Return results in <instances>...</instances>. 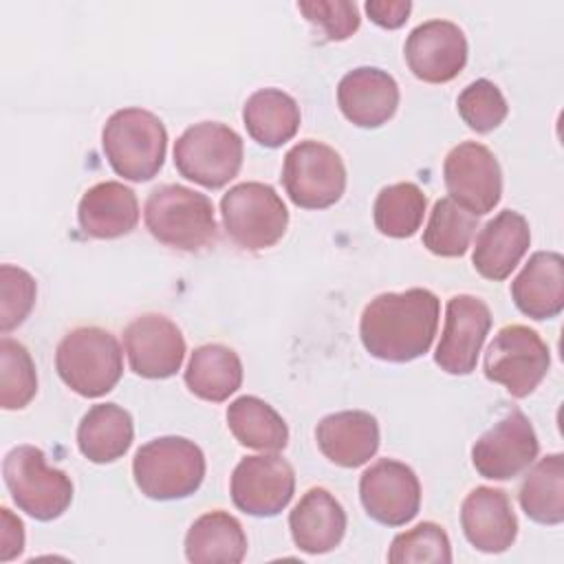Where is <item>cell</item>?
<instances>
[{"mask_svg": "<svg viewBox=\"0 0 564 564\" xmlns=\"http://www.w3.org/2000/svg\"><path fill=\"white\" fill-rule=\"evenodd\" d=\"M518 500L527 518L538 524H560L564 520V456L540 458L524 476Z\"/></svg>", "mask_w": 564, "mask_h": 564, "instance_id": "30", "label": "cell"}, {"mask_svg": "<svg viewBox=\"0 0 564 564\" xmlns=\"http://www.w3.org/2000/svg\"><path fill=\"white\" fill-rule=\"evenodd\" d=\"M2 476L15 507L40 522L59 518L73 502L70 476L51 467L35 445L13 447L4 456Z\"/></svg>", "mask_w": 564, "mask_h": 564, "instance_id": "6", "label": "cell"}, {"mask_svg": "<svg viewBox=\"0 0 564 564\" xmlns=\"http://www.w3.org/2000/svg\"><path fill=\"white\" fill-rule=\"evenodd\" d=\"M438 315L441 302L427 289L381 293L366 304L359 319V337L372 357L405 364L430 350Z\"/></svg>", "mask_w": 564, "mask_h": 564, "instance_id": "1", "label": "cell"}, {"mask_svg": "<svg viewBox=\"0 0 564 564\" xmlns=\"http://www.w3.org/2000/svg\"><path fill=\"white\" fill-rule=\"evenodd\" d=\"M337 104L350 123L359 128H379L397 112L399 86L388 70L359 66L339 79Z\"/></svg>", "mask_w": 564, "mask_h": 564, "instance_id": "18", "label": "cell"}, {"mask_svg": "<svg viewBox=\"0 0 564 564\" xmlns=\"http://www.w3.org/2000/svg\"><path fill=\"white\" fill-rule=\"evenodd\" d=\"M427 198L414 183H394L383 187L372 205V218L379 234L388 238H410L423 223Z\"/></svg>", "mask_w": 564, "mask_h": 564, "instance_id": "32", "label": "cell"}, {"mask_svg": "<svg viewBox=\"0 0 564 564\" xmlns=\"http://www.w3.org/2000/svg\"><path fill=\"white\" fill-rule=\"evenodd\" d=\"M37 284L33 275L20 267H0V330L7 335L18 328L35 306Z\"/></svg>", "mask_w": 564, "mask_h": 564, "instance_id": "36", "label": "cell"}, {"mask_svg": "<svg viewBox=\"0 0 564 564\" xmlns=\"http://www.w3.org/2000/svg\"><path fill=\"white\" fill-rule=\"evenodd\" d=\"M139 491L152 500H181L198 491L205 478V454L185 436H159L132 458Z\"/></svg>", "mask_w": 564, "mask_h": 564, "instance_id": "5", "label": "cell"}, {"mask_svg": "<svg viewBox=\"0 0 564 564\" xmlns=\"http://www.w3.org/2000/svg\"><path fill=\"white\" fill-rule=\"evenodd\" d=\"M359 498L375 522L403 527L419 513L421 482L405 463L381 458L361 474Z\"/></svg>", "mask_w": 564, "mask_h": 564, "instance_id": "14", "label": "cell"}, {"mask_svg": "<svg viewBox=\"0 0 564 564\" xmlns=\"http://www.w3.org/2000/svg\"><path fill=\"white\" fill-rule=\"evenodd\" d=\"M460 527L467 542L482 553H505L518 535V518L502 489L476 487L460 507Z\"/></svg>", "mask_w": 564, "mask_h": 564, "instance_id": "19", "label": "cell"}, {"mask_svg": "<svg viewBox=\"0 0 564 564\" xmlns=\"http://www.w3.org/2000/svg\"><path fill=\"white\" fill-rule=\"evenodd\" d=\"M346 524L344 507L324 487L308 489L289 513L293 544L308 555H322L339 546Z\"/></svg>", "mask_w": 564, "mask_h": 564, "instance_id": "22", "label": "cell"}, {"mask_svg": "<svg viewBox=\"0 0 564 564\" xmlns=\"http://www.w3.org/2000/svg\"><path fill=\"white\" fill-rule=\"evenodd\" d=\"M551 355L546 341L524 324L500 328L485 352V377L516 397H529L546 377Z\"/></svg>", "mask_w": 564, "mask_h": 564, "instance_id": "9", "label": "cell"}, {"mask_svg": "<svg viewBox=\"0 0 564 564\" xmlns=\"http://www.w3.org/2000/svg\"><path fill=\"white\" fill-rule=\"evenodd\" d=\"M234 505L256 518H273L289 507L295 491L291 463L275 452L242 458L231 474Z\"/></svg>", "mask_w": 564, "mask_h": 564, "instance_id": "12", "label": "cell"}, {"mask_svg": "<svg viewBox=\"0 0 564 564\" xmlns=\"http://www.w3.org/2000/svg\"><path fill=\"white\" fill-rule=\"evenodd\" d=\"M134 425L128 410L117 403H97L79 421L77 447L90 463L119 460L132 445Z\"/></svg>", "mask_w": 564, "mask_h": 564, "instance_id": "25", "label": "cell"}, {"mask_svg": "<svg viewBox=\"0 0 564 564\" xmlns=\"http://www.w3.org/2000/svg\"><path fill=\"white\" fill-rule=\"evenodd\" d=\"M2 527H0V560L9 562L24 549V524L15 518L7 507L0 509Z\"/></svg>", "mask_w": 564, "mask_h": 564, "instance_id": "39", "label": "cell"}, {"mask_svg": "<svg viewBox=\"0 0 564 564\" xmlns=\"http://www.w3.org/2000/svg\"><path fill=\"white\" fill-rule=\"evenodd\" d=\"M245 555L247 535L242 524L223 509L196 518L185 535V557L194 564H238Z\"/></svg>", "mask_w": 564, "mask_h": 564, "instance_id": "26", "label": "cell"}, {"mask_svg": "<svg viewBox=\"0 0 564 564\" xmlns=\"http://www.w3.org/2000/svg\"><path fill=\"white\" fill-rule=\"evenodd\" d=\"M531 229L522 214L513 209H502L496 214L476 236L471 262L474 269L494 282L511 275L520 264L522 256L529 251Z\"/></svg>", "mask_w": 564, "mask_h": 564, "instance_id": "20", "label": "cell"}, {"mask_svg": "<svg viewBox=\"0 0 564 564\" xmlns=\"http://www.w3.org/2000/svg\"><path fill=\"white\" fill-rule=\"evenodd\" d=\"M302 15L322 29L328 42L348 40L361 24L359 9L355 2L346 0H313V2H297Z\"/></svg>", "mask_w": 564, "mask_h": 564, "instance_id": "37", "label": "cell"}, {"mask_svg": "<svg viewBox=\"0 0 564 564\" xmlns=\"http://www.w3.org/2000/svg\"><path fill=\"white\" fill-rule=\"evenodd\" d=\"M511 297L531 319L557 317L564 308V258L557 251H535L513 278Z\"/></svg>", "mask_w": 564, "mask_h": 564, "instance_id": "23", "label": "cell"}, {"mask_svg": "<svg viewBox=\"0 0 564 564\" xmlns=\"http://www.w3.org/2000/svg\"><path fill=\"white\" fill-rule=\"evenodd\" d=\"M227 427L240 445L258 452H280L289 443L284 419L253 394L238 397L229 403Z\"/></svg>", "mask_w": 564, "mask_h": 564, "instance_id": "29", "label": "cell"}, {"mask_svg": "<svg viewBox=\"0 0 564 564\" xmlns=\"http://www.w3.org/2000/svg\"><path fill=\"white\" fill-rule=\"evenodd\" d=\"M412 11L410 0H368L366 13L368 18L383 29H399L405 24Z\"/></svg>", "mask_w": 564, "mask_h": 564, "instance_id": "38", "label": "cell"}, {"mask_svg": "<svg viewBox=\"0 0 564 564\" xmlns=\"http://www.w3.org/2000/svg\"><path fill=\"white\" fill-rule=\"evenodd\" d=\"M242 121L256 143L280 148L295 137L302 115L297 101L289 93L280 88H260L245 101Z\"/></svg>", "mask_w": 564, "mask_h": 564, "instance_id": "27", "label": "cell"}, {"mask_svg": "<svg viewBox=\"0 0 564 564\" xmlns=\"http://www.w3.org/2000/svg\"><path fill=\"white\" fill-rule=\"evenodd\" d=\"M242 152V139L234 128L220 121H200L174 141V167L187 181L218 189L238 176Z\"/></svg>", "mask_w": 564, "mask_h": 564, "instance_id": "8", "label": "cell"}, {"mask_svg": "<svg viewBox=\"0 0 564 564\" xmlns=\"http://www.w3.org/2000/svg\"><path fill=\"white\" fill-rule=\"evenodd\" d=\"M476 229L478 216L449 196H443L430 212V220L423 229V247L441 258H458L469 249Z\"/></svg>", "mask_w": 564, "mask_h": 564, "instance_id": "31", "label": "cell"}, {"mask_svg": "<svg viewBox=\"0 0 564 564\" xmlns=\"http://www.w3.org/2000/svg\"><path fill=\"white\" fill-rule=\"evenodd\" d=\"M489 328L491 311L480 297L467 293L449 297L445 306V326L434 352L436 366L447 375L474 372Z\"/></svg>", "mask_w": 564, "mask_h": 564, "instance_id": "15", "label": "cell"}, {"mask_svg": "<svg viewBox=\"0 0 564 564\" xmlns=\"http://www.w3.org/2000/svg\"><path fill=\"white\" fill-rule=\"evenodd\" d=\"M456 108L467 128L480 134L496 130L509 112L505 95L489 79H476L465 86L456 99Z\"/></svg>", "mask_w": 564, "mask_h": 564, "instance_id": "35", "label": "cell"}, {"mask_svg": "<svg viewBox=\"0 0 564 564\" xmlns=\"http://www.w3.org/2000/svg\"><path fill=\"white\" fill-rule=\"evenodd\" d=\"M443 181L452 200L474 216L489 214L502 196V172L494 152L476 141L454 145L443 161Z\"/></svg>", "mask_w": 564, "mask_h": 564, "instance_id": "11", "label": "cell"}, {"mask_svg": "<svg viewBox=\"0 0 564 564\" xmlns=\"http://www.w3.org/2000/svg\"><path fill=\"white\" fill-rule=\"evenodd\" d=\"M403 55L414 77L427 84H445L467 64V37L449 20H427L410 31Z\"/></svg>", "mask_w": 564, "mask_h": 564, "instance_id": "17", "label": "cell"}, {"mask_svg": "<svg viewBox=\"0 0 564 564\" xmlns=\"http://www.w3.org/2000/svg\"><path fill=\"white\" fill-rule=\"evenodd\" d=\"M282 183L297 207L326 209L335 205L346 189V165L335 148L306 139L286 152Z\"/></svg>", "mask_w": 564, "mask_h": 564, "instance_id": "10", "label": "cell"}, {"mask_svg": "<svg viewBox=\"0 0 564 564\" xmlns=\"http://www.w3.org/2000/svg\"><path fill=\"white\" fill-rule=\"evenodd\" d=\"M242 383L240 357L223 344L198 346L185 368V386L203 401L223 403Z\"/></svg>", "mask_w": 564, "mask_h": 564, "instance_id": "28", "label": "cell"}, {"mask_svg": "<svg viewBox=\"0 0 564 564\" xmlns=\"http://www.w3.org/2000/svg\"><path fill=\"white\" fill-rule=\"evenodd\" d=\"M143 220L152 238L178 251H200L216 242L214 203L185 185H159L150 192Z\"/></svg>", "mask_w": 564, "mask_h": 564, "instance_id": "2", "label": "cell"}, {"mask_svg": "<svg viewBox=\"0 0 564 564\" xmlns=\"http://www.w3.org/2000/svg\"><path fill=\"white\" fill-rule=\"evenodd\" d=\"M77 220L90 238H121L139 223V200L123 183L104 181L84 192L77 207Z\"/></svg>", "mask_w": 564, "mask_h": 564, "instance_id": "24", "label": "cell"}, {"mask_svg": "<svg viewBox=\"0 0 564 564\" xmlns=\"http://www.w3.org/2000/svg\"><path fill=\"white\" fill-rule=\"evenodd\" d=\"M101 148L115 174L143 183L154 178L163 167L167 130L150 110L121 108L104 123Z\"/></svg>", "mask_w": 564, "mask_h": 564, "instance_id": "3", "label": "cell"}, {"mask_svg": "<svg viewBox=\"0 0 564 564\" xmlns=\"http://www.w3.org/2000/svg\"><path fill=\"white\" fill-rule=\"evenodd\" d=\"M319 452L335 465L355 469L379 449V423L370 412L344 410L324 416L315 427Z\"/></svg>", "mask_w": 564, "mask_h": 564, "instance_id": "21", "label": "cell"}, {"mask_svg": "<svg viewBox=\"0 0 564 564\" xmlns=\"http://www.w3.org/2000/svg\"><path fill=\"white\" fill-rule=\"evenodd\" d=\"M390 564H410V562H452V544L445 529L436 522H421L410 531L394 535L390 551Z\"/></svg>", "mask_w": 564, "mask_h": 564, "instance_id": "34", "label": "cell"}, {"mask_svg": "<svg viewBox=\"0 0 564 564\" xmlns=\"http://www.w3.org/2000/svg\"><path fill=\"white\" fill-rule=\"evenodd\" d=\"M59 379L79 397L108 394L123 375V352L117 337L99 326H79L62 337L55 350Z\"/></svg>", "mask_w": 564, "mask_h": 564, "instance_id": "4", "label": "cell"}, {"mask_svg": "<svg viewBox=\"0 0 564 564\" xmlns=\"http://www.w3.org/2000/svg\"><path fill=\"white\" fill-rule=\"evenodd\" d=\"M123 348L130 370L143 379H167L181 370L185 359L181 328L159 313L132 319L123 330Z\"/></svg>", "mask_w": 564, "mask_h": 564, "instance_id": "16", "label": "cell"}, {"mask_svg": "<svg viewBox=\"0 0 564 564\" xmlns=\"http://www.w3.org/2000/svg\"><path fill=\"white\" fill-rule=\"evenodd\" d=\"M220 216L229 240L247 251L273 247L289 227V209L282 196L258 181L229 187L220 198Z\"/></svg>", "mask_w": 564, "mask_h": 564, "instance_id": "7", "label": "cell"}, {"mask_svg": "<svg viewBox=\"0 0 564 564\" xmlns=\"http://www.w3.org/2000/svg\"><path fill=\"white\" fill-rule=\"evenodd\" d=\"M37 392L35 364L29 350L11 339H0V405L2 410L26 408Z\"/></svg>", "mask_w": 564, "mask_h": 564, "instance_id": "33", "label": "cell"}, {"mask_svg": "<svg viewBox=\"0 0 564 564\" xmlns=\"http://www.w3.org/2000/svg\"><path fill=\"white\" fill-rule=\"evenodd\" d=\"M540 443L524 412H507L471 447L474 469L489 480H511L538 458Z\"/></svg>", "mask_w": 564, "mask_h": 564, "instance_id": "13", "label": "cell"}]
</instances>
